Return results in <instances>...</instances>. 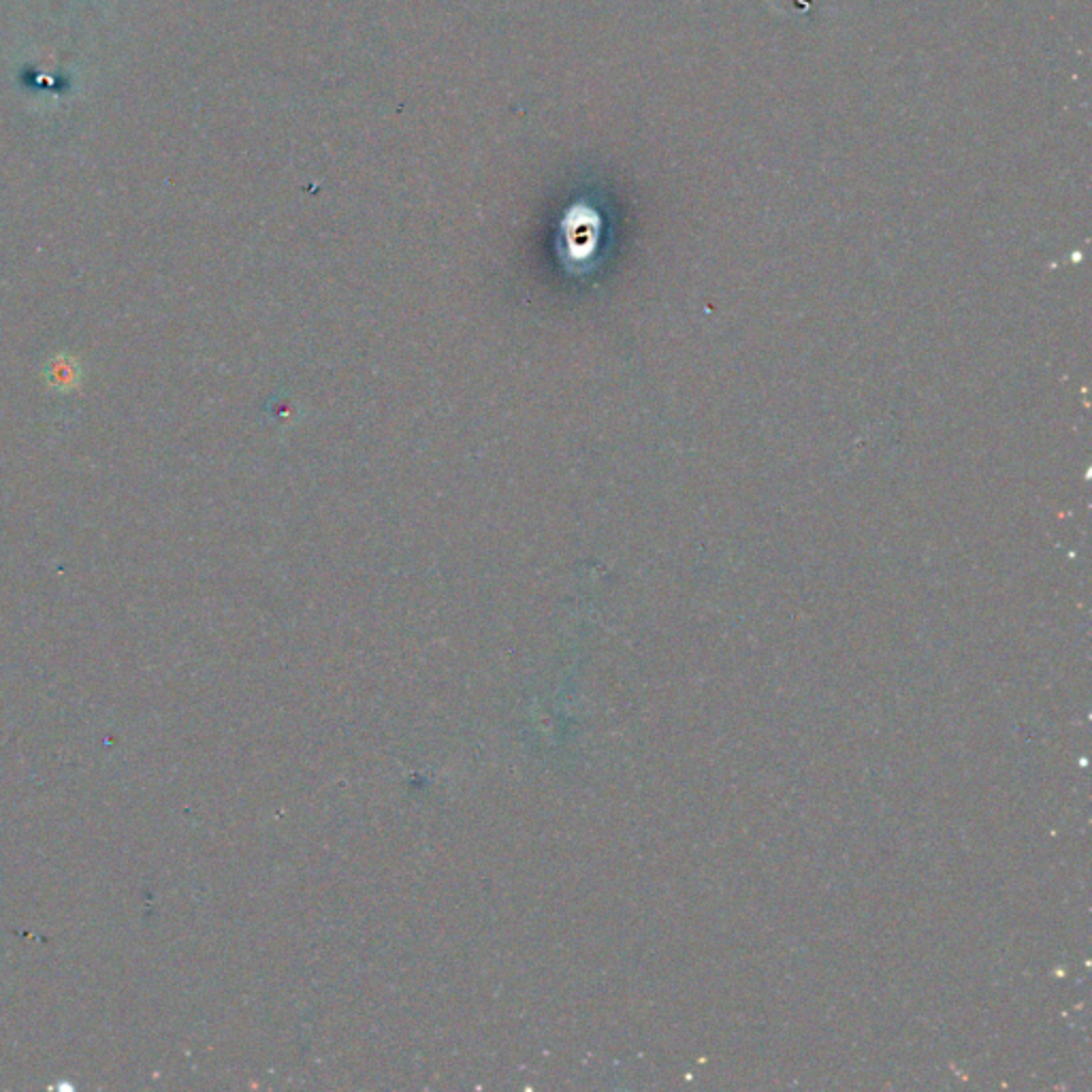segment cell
Returning <instances> with one entry per match:
<instances>
[{
	"mask_svg": "<svg viewBox=\"0 0 1092 1092\" xmlns=\"http://www.w3.org/2000/svg\"><path fill=\"white\" fill-rule=\"evenodd\" d=\"M44 378L48 382V387L52 391H58V393H71L75 391L79 384H82L84 380V368L82 363H79L73 354H66V352H60L56 356H52L46 368H44Z\"/></svg>",
	"mask_w": 1092,
	"mask_h": 1092,
	"instance_id": "obj_1",
	"label": "cell"
}]
</instances>
